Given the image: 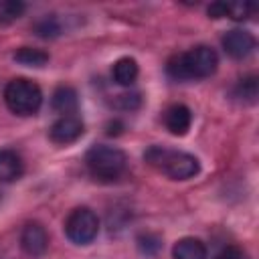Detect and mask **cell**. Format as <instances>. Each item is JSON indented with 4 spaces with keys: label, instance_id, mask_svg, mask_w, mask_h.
Instances as JSON below:
<instances>
[{
    "label": "cell",
    "instance_id": "obj_1",
    "mask_svg": "<svg viewBox=\"0 0 259 259\" xmlns=\"http://www.w3.org/2000/svg\"><path fill=\"white\" fill-rule=\"evenodd\" d=\"M219 67V55L206 45H198L186 53H178L168 59L166 73L176 81L206 79Z\"/></svg>",
    "mask_w": 259,
    "mask_h": 259
},
{
    "label": "cell",
    "instance_id": "obj_2",
    "mask_svg": "<svg viewBox=\"0 0 259 259\" xmlns=\"http://www.w3.org/2000/svg\"><path fill=\"white\" fill-rule=\"evenodd\" d=\"M144 160L172 180H188L200 170V162L196 156L164 146H150L144 152Z\"/></svg>",
    "mask_w": 259,
    "mask_h": 259
},
{
    "label": "cell",
    "instance_id": "obj_3",
    "mask_svg": "<svg viewBox=\"0 0 259 259\" xmlns=\"http://www.w3.org/2000/svg\"><path fill=\"white\" fill-rule=\"evenodd\" d=\"M85 164L89 174L95 180L101 182H113L117 180L125 168H127V156L113 146H105V144H95L87 150L85 154Z\"/></svg>",
    "mask_w": 259,
    "mask_h": 259
},
{
    "label": "cell",
    "instance_id": "obj_4",
    "mask_svg": "<svg viewBox=\"0 0 259 259\" xmlns=\"http://www.w3.org/2000/svg\"><path fill=\"white\" fill-rule=\"evenodd\" d=\"M6 107L16 115H34L42 105V91L30 79H12L4 87Z\"/></svg>",
    "mask_w": 259,
    "mask_h": 259
},
{
    "label": "cell",
    "instance_id": "obj_5",
    "mask_svg": "<svg viewBox=\"0 0 259 259\" xmlns=\"http://www.w3.org/2000/svg\"><path fill=\"white\" fill-rule=\"evenodd\" d=\"M97 233H99V219L87 206H79L71 210V214L65 221V235L75 245H89L97 237Z\"/></svg>",
    "mask_w": 259,
    "mask_h": 259
},
{
    "label": "cell",
    "instance_id": "obj_6",
    "mask_svg": "<svg viewBox=\"0 0 259 259\" xmlns=\"http://www.w3.org/2000/svg\"><path fill=\"white\" fill-rule=\"evenodd\" d=\"M83 132H85V125H83L81 117L63 115L51 125L49 138H51V142H55L59 146H67V144H73L75 140H79L83 136Z\"/></svg>",
    "mask_w": 259,
    "mask_h": 259
},
{
    "label": "cell",
    "instance_id": "obj_7",
    "mask_svg": "<svg viewBox=\"0 0 259 259\" xmlns=\"http://www.w3.org/2000/svg\"><path fill=\"white\" fill-rule=\"evenodd\" d=\"M221 42H223L225 53L233 59H245L255 49V36L249 30H243V28H233V30L225 32Z\"/></svg>",
    "mask_w": 259,
    "mask_h": 259
},
{
    "label": "cell",
    "instance_id": "obj_8",
    "mask_svg": "<svg viewBox=\"0 0 259 259\" xmlns=\"http://www.w3.org/2000/svg\"><path fill=\"white\" fill-rule=\"evenodd\" d=\"M20 247L30 257H40L49 247V235L40 223H28L24 225L20 233Z\"/></svg>",
    "mask_w": 259,
    "mask_h": 259
},
{
    "label": "cell",
    "instance_id": "obj_9",
    "mask_svg": "<svg viewBox=\"0 0 259 259\" xmlns=\"http://www.w3.org/2000/svg\"><path fill=\"white\" fill-rule=\"evenodd\" d=\"M190 123H192V111L182 103L170 105L164 113V125L172 136H184L190 130Z\"/></svg>",
    "mask_w": 259,
    "mask_h": 259
},
{
    "label": "cell",
    "instance_id": "obj_10",
    "mask_svg": "<svg viewBox=\"0 0 259 259\" xmlns=\"http://www.w3.org/2000/svg\"><path fill=\"white\" fill-rule=\"evenodd\" d=\"M24 172V162L20 154H16L10 148L0 150V180L2 182H14L22 176Z\"/></svg>",
    "mask_w": 259,
    "mask_h": 259
},
{
    "label": "cell",
    "instance_id": "obj_11",
    "mask_svg": "<svg viewBox=\"0 0 259 259\" xmlns=\"http://www.w3.org/2000/svg\"><path fill=\"white\" fill-rule=\"evenodd\" d=\"M51 107L63 115H75L77 107H79V99H77V91L69 85H61L55 89L53 99H51Z\"/></svg>",
    "mask_w": 259,
    "mask_h": 259
},
{
    "label": "cell",
    "instance_id": "obj_12",
    "mask_svg": "<svg viewBox=\"0 0 259 259\" xmlns=\"http://www.w3.org/2000/svg\"><path fill=\"white\" fill-rule=\"evenodd\" d=\"M172 255L174 259H206V247L200 239L184 237L174 243Z\"/></svg>",
    "mask_w": 259,
    "mask_h": 259
},
{
    "label": "cell",
    "instance_id": "obj_13",
    "mask_svg": "<svg viewBox=\"0 0 259 259\" xmlns=\"http://www.w3.org/2000/svg\"><path fill=\"white\" fill-rule=\"evenodd\" d=\"M111 73H113V81H115V83L127 87V85H132V83L138 79L140 69H138L136 59H132V57H121V59H117V61L113 63Z\"/></svg>",
    "mask_w": 259,
    "mask_h": 259
},
{
    "label": "cell",
    "instance_id": "obj_14",
    "mask_svg": "<svg viewBox=\"0 0 259 259\" xmlns=\"http://www.w3.org/2000/svg\"><path fill=\"white\" fill-rule=\"evenodd\" d=\"M259 95V83L255 75L243 77L235 87H233V97H237L243 103H255Z\"/></svg>",
    "mask_w": 259,
    "mask_h": 259
},
{
    "label": "cell",
    "instance_id": "obj_15",
    "mask_svg": "<svg viewBox=\"0 0 259 259\" xmlns=\"http://www.w3.org/2000/svg\"><path fill=\"white\" fill-rule=\"evenodd\" d=\"M14 61L24 65V67H45L49 63V53L32 47H20L14 53Z\"/></svg>",
    "mask_w": 259,
    "mask_h": 259
},
{
    "label": "cell",
    "instance_id": "obj_16",
    "mask_svg": "<svg viewBox=\"0 0 259 259\" xmlns=\"http://www.w3.org/2000/svg\"><path fill=\"white\" fill-rule=\"evenodd\" d=\"M32 30L40 38H57L61 34V22L55 18V14H47L34 22Z\"/></svg>",
    "mask_w": 259,
    "mask_h": 259
},
{
    "label": "cell",
    "instance_id": "obj_17",
    "mask_svg": "<svg viewBox=\"0 0 259 259\" xmlns=\"http://www.w3.org/2000/svg\"><path fill=\"white\" fill-rule=\"evenodd\" d=\"M26 10V4L20 0H4L0 2V24H12Z\"/></svg>",
    "mask_w": 259,
    "mask_h": 259
},
{
    "label": "cell",
    "instance_id": "obj_18",
    "mask_svg": "<svg viewBox=\"0 0 259 259\" xmlns=\"http://www.w3.org/2000/svg\"><path fill=\"white\" fill-rule=\"evenodd\" d=\"M257 10V6L253 2H227V16L233 20H247L253 16V12Z\"/></svg>",
    "mask_w": 259,
    "mask_h": 259
},
{
    "label": "cell",
    "instance_id": "obj_19",
    "mask_svg": "<svg viewBox=\"0 0 259 259\" xmlns=\"http://www.w3.org/2000/svg\"><path fill=\"white\" fill-rule=\"evenodd\" d=\"M160 247H162V241L154 233H146V235H140L138 237V249L144 255H156L160 251Z\"/></svg>",
    "mask_w": 259,
    "mask_h": 259
},
{
    "label": "cell",
    "instance_id": "obj_20",
    "mask_svg": "<svg viewBox=\"0 0 259 259\" xmlns=\"http://www.w3.org/2000/svg\"><path fill=\"white\" fill-rule=\"evenodd\" d=\"M142 105V95L132 91V93H121V95H115V107L117 109H123V111H134Z\"/></svg>",
    "mask_w": 259,
    "mask_h": 259
},
{
    "label": "cell",
    "instance_id": "obj_21",
    "mask_svg": "<svg viewBox=\"0 0 259 259\" xmlns=\"http://www.w3.org/2000/svg\"><path fill=\"white\" fill-rule=\"evenodd\" d=\"M217 259H249V257H247V253H245L241 247L231 245V247H225V249L217 255Z\"/></svg>",
    "mask_w": 259,
    "mask_h": 259
},
{
    "label": "cell",
    "instance_id": "obj_22",
    "mask_svg": "<svg viewBox=\"0 0 259 259\" xmlns=\"http://www.w3.org/2000/svg\"><path fill=\"white\" fill-rule=\"evenodd\" d=\"M206 12L210 18H223V16H227V2H212Z\"/></svg>",
    "mask_w": 259,
    "mask_h": 259
},
{
    "label": "cell",
    "instance_id": "obj_23",
    "mask_svg": "<svg viewBox=\"0 0 259 259\" xmlns=\"http://www.w3.org/2000/svg\"><path fill=\"white\" fill-rule=\"evenodd\" d=\"M121 130H123V123H121L119 119H111V121L105 125V134H107V136H119Z\"/></svg>",
    "mask_w": 259,
    "mask_h": 259
}]
</instances>
